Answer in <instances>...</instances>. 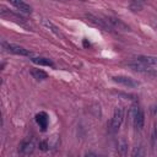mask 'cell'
<instances>
[{
    "label": "cell",
    "mask_w": 157,
    "mask_h": 157,
    "mask_svg": "<svg viewBox=\"0 0 157 157\" xmlns=\"http://www.w3.org/2000/svg\"><path fill=\"white\" fill-rule=\"evenodd\" d=\"M123 119H124V109H123L121 107H117L115 110H114L113 118H112V120H110V125H109L110 132L118 131V129L120 128V125H121V123H123Z\"/></svg>",
    "instance_id": "obj_1"
},
{
    "label": "cell",
    "mask_w": 157,
    "mask_h": 157,
    "mask_svg": "<svg viewBox=\"0 0 157 157\" xmlns=\"http://www.w3.org/2000/svg\"><path fill=\"white\" fill-rule=\"evenodd\" d=\"M2 48L9 52V53H12V54H16V55H22V56H29L31 55V52L23 47H20L17 44H12V43H7V42H2L1 43Z\"/></svg>",
    "instance_id": "obj_2"
},
{
    "label": "cell",
    "mask_w": 157,
    "mask_h": 157,
    "mask_svg": "<svg viewBox=\"0 0 157 157\" xmlns=\"http://www.w3.org/2000/svg\"><path fill=\"white\" fill-rule=\"evenodd\" d=\"M126 65H128L131 70L137 71V72L148 74V75H156V74H157V71H156L155 69H152V67H150V66H147V65H145V64H142V63H140V61H137V60L129 61Z\"/></svg>",
    "instance_id": "obj_3"
},
{
    "label": "cell",
    "mask_w": 157,
    "mask_h": 157,
    "mask_svg": "<svg viewBox=\"0 0 157 157\" xmlns=\"http://www.w3.org/2000/svg\"><path fill=\"white\" fill-rule=\"evenodd\" d=\"M131 115H132V123H134V126L136 129H142L144 126V123H145V115H144V112L141 108L139 107H134L132 112H131Z\"/></svg>",
    "instance_id": "obj_4"
},
{
    "label": "cell",
    "mask_w": 157,
    "mask_h": 157,
    "mask_svg": "<svg viewBox=\"0 0 157 157\" xmlns=\"http://www.w3.org/2000/svg\"><path fill=\"white\" fill-rule=\"evenodd\" d=\"M112 80L119 85H123L125 87H129V88H134V87H137L139 86V82L135 81L134 78L129 77V76H124V75H118V76H113Z\"/></svg>",
    "instance_id": "obj_5"
},
{
    "label": "cell",
    "mask_w": 157,
    "mask_h": 157,
    "mask_svg": "<svg viewBox=\"0 0 157 157\" xmlns=\"http://www.w3.org/2000/svg\"><path fill=\"white\" fill-rule=\"evenodd\" d=\"M105 21L108 22V25L112 27V28H115V29H119V31H123V32H129L130 31V27L124 23L119 18H115V17H105Z\"/></svg>",
    "instance_id": "obj_6"
},
{
    "label": "cell",
    "mask_w": 157,
    "mask_h": 157,
    "mask_svg": "<svg viewBox=\"0 0 157 157\" xmlns=\"http://www.w3.org/2000/svg\"><path fill=\"white\" fill-rule=\"evenodd\" d=\"M135 60L155 69L157 71V56H151V55H139Z\"/></svg>",
    "instance_id": "obj_7"
},
{
    "label": "cell",
    "mask_w": 157,
    "mask_h": 157,
    "mask_svg": "<svg viewBox=\"0 0 157 157\" xmlns=\"http://www.w3.org/2000/svg\"><path fill=\"white\" fill-rule=\"evenodd\" d=\"M34 150V141L32 139H26L20 145V152L23 155H28Z\"/></svg>",
    "instance_id": "obj_8"
},
{
    "label": "cell",
    "mask_w": 157,
    "mask_h": 157,
    "mask_svg": "<svg viewBox=\"0 0 157 157\" xmlns=\"http://www.w3.org/2000/svg\"><path fill=\"white\" fill-rule=\"evenodd\" d=\"M10 4L12 6H15L22 13H31L32 12V7L28 4H26V2H23L21 0H12V1H10Z\"/></svg>",
    "instance_id": "obj_9"
},
{
    "label": "cell",
    "mask_w": 157,
    "mask_h": 157,
    "mask_svg": "<svg viewBox=\"0 0 157 157\" xmlns=\"http://www.w3.org/2000/svg\"><path fill=\"white\" fill-rule=\"evenodd\" d=\"M36 121L42 128V130H45V128L48 125V115H47V113H44V112L38 113L36 115Z\"/></svg>",
    "instance_id": "obj_10"
},
{
    "label": "cell",
    "mask_w": 157,
    "mask_h": 157,
    "mask_svg": "<svg viewBox=\"0 0 157 157\" xmlns=\"http://www.w3.org/2000/svg\"><path fill=\"white\" fill-rule=\"evenodd\" d=\"M42 23L52 32V33H54L55 36H60V31H59V28L52 22V21H49V20H47V18H42Z\"/></svg>",
    "instance_id": "obj_11"
},
{
    "label": "cell",
    "mask_w": 157,
    "mask_h": 157,
    "mask_svg": "<svg viewBox=\"0 0 157 157\" xmlns=\"http://www.w3.org/2000/svg\"><path fill=\"white\" fill-rule=\"evenodd\" d=\"M32 63L37 64V65H42V66H53V63L52 60L47 59V58H43V56H33L32 59Z\"/></svg>",
    "instance_id": "obj_12"
},
{
    "label": "cell",
    "mask_w": 157,
    "mask_h": 157,
    "mask_svg": "<svg viewBox=\"0 0 157 157\" xmlns=\"http://www.w3.org/2000/svg\"><path fill=\"white\" fill-rule=\"evenodd\" d=\"M31 74H32V76H33L36 80H38V81L45 80V78L48 77L47 72H44L43 70H39V69H33V70L31 71Z\"/></svg>",
    "instance_id": "obj_13"
},
{
    "label": "cell",
    "mask_w": 157,
    "mask_h": 157,
    "mask_svg": "<svg viewBox=\"0 0 157 157\" xmlns=\"http://www.w3.org/2000/svg\"><path fill=\"white\" fill-rule=\"evenodd\" d=\"M117 148H118V152H119L121 156H125V155H126V151H128V142H126L124 139H120V140L118 141Z\"/></svg>",
    "instance_id": "obj_14"
},
{
    "label": "cell",
    "mask_w": 157,
    "mask_h": 157,
    "mask_svg": "<svg viewBox=\"0 0 157 157\" xmlns=\"http://www.w3.org/2000/svg\"><path fill=\"white\" fill-rule=\"evenodd\" d=\"M131 157H145V147H144L142 145L136 146V147L132 150Z\"/></svg>",
    "instance_id": "obj_15"
},
{
    "label": "cell",
    "mask_w": 157,
    "mask_h": 157,
    "mask_svg": "<svg viewBox=\"0 0 157 157\" xmlns=\"http://www.w3.org/2000/svg\"><path fill=\"white\" fill-rule=\"evenodd\" d=\"M129 7H130V10H132V11H140V10H142L144 4H142L141 1H132V2L129 4Z\"/></svg>",
    "instance_id": "obj_16"
},
{
    "label": "cell",
    "mask_w": 157,
    "mask_h": 157,
    "mask_svg": "<svg viewBox=\"0 0 157 157\" xmlns=\"http://www.w3.org/2000/svg\"><path fill=\"white\" fill-rule=\"evenodd\" d=\"M39 148H40L42 151H47V150L49 148L48 142H47V141H40V142H39Z\"/></svg>",
    "instance_id": "obj_17"
},
{
    "label": "cell",
    "mask_w": 157,
    "mask_h": 157,
    "mask_svg": "<svg viewBox=\"0 0 157 157\" xmlns=\"http://www.w3.org/2000/svg\"><path fill=\"white\" fill-rule=\"evenodd\" d=\"M152 26H153V28L157 31V21H156V20H153V21H152Z\"/></svg>",
    "instance_id": "obj_18"
},
{
    "label": "cell",
    "mask_w": 157,
    "mask_h": 157,
    "mask_svg": "<svg viewBox=\"0 0 157 157\" xmlns=\"http://www.w3.org/2000/svg\"><path fill=\"white\" fill-rule=\"evenodd\" d=\"M85 157H97V156H96L94 153H87V155H86Z\"/></svg>",
    "instance_id": "obj_19"
}]
</instances>
